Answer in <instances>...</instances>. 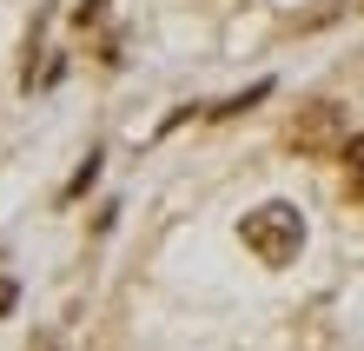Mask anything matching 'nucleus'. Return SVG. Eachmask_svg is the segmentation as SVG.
<instances>
[{"label":"nucleus","instance_id":"f257e3e1","mask_svg":"<svg viewBox=\"0 0 364 351\" xmlns=\"http://www.w3.org/2000/svg\"><path fill=\"white\" fill-rule=\"evenodd\" d=\"M239 239H245V252L259 258V266H291V258L305 252V212L291 199H265V206H252L239 219Z\"/></svg>","mask_w":364,"mask_h":351},{"label":"nucleus","instance_id":"f03ea898","mask_svg":"<svg viewBox=\"0 0 364 351\" xmlns=\"http://www.w3.org/2000/svg\"><path fill=\"white\" fill-rule=\"evenodd\" d=\"M285 140H291L298 159H338V152H345V140H351L345 106H338V100H311V106H298Z\"/></svg>","mask_w":364,"mask_h":351},{"label":"nucleus","instance_id":"7ed1b4c3","mask_svg":"<svg viewBox=\"0 0 364 351\" xmlns=\"http://www.w3.org/2000/svg\"><path fill=\"white\" fill-rule=\"evenodd\" d=\"M265 93H272V80H252L245 93H232V100H219V106H212V120H232V113H245V106H259Z\"/></svg>","mask_w":364,"mask_h":351},{"label":"nucleus","instance_id":"20e7f679","mask_svg":"<svg viewBox=\"0 0 364 351\" xmlns=\"http://www.w3.org/2000/svg\"><path fill=\"white\" fill-rule=\"evenodd\" d=\"M345 166H351V199H364V133L345 140Z\"/></svg>","mask_w":364,"mask_h":351},{"label":"nucleus","instance_id":"39448f33","mask_svg":"<svg viewBox=\"0 0 364 351\" xmlns=\"http://www.w3.org/2000/svg\"><path fill=\"white\" fill-rule=\"evenodd\" d=\"M93 179H100V152H87V166H80L73 179H67V199H80V192H87Z\"/></svg>","mask_w":364,"mask_h":351},{"label":"nucleus","instance_id":"423d86ee","mask_svg":"<svg viewBox=\"0 0 364 351\" xmlns=\"http://www.w3.org/2000/svg\"><path fill=\"white\" fill-rule=\"evenodd\" d=\"M33 351H60V338H53V332H47V338H33Z\"/></svg>","mask_w":364,"mask_h":351}]
</instances>
